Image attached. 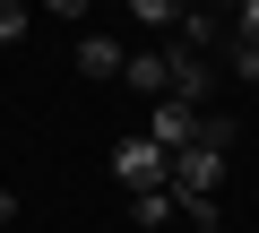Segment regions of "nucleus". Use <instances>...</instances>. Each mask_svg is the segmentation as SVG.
Wrapping results in <instances>:
<instances>
[{"instance_id": "nucleus-12", "label": "nucleus", "mask_w": 259, "mask_h": 233, "mask_svg": "<svg viewBox=\"0 0 259 233\" xmlns=\"http://www.w3.org/2000/svg\"><path fill=\"white\" fill-rule=\"evenodd\" d=\"M233 43H259V0H233Z\"/></svg>"}, {"instance_id": "nucleus-1", "label": "nucleus", "mask_w": 259, "mask_h": 233, "mask_svg": "<svg viewBox=\"0 0 259 233\" xmlns=\"http://www.w3.org/2000/svg\"><path fill=\"white\" fill-rule=\"evenodd\" d=\"M216 173H225L216 147H173V156H164V190H173V199H207Z\"/></svg>"}, {"instance_id": "nucleus-9", "label": "nucleus", "mask_w": 259, "mask_h": 233, "mask_svg": "<svg viewBox=\"0 0 259 233\" xmlns=\"http://www.w3.org/2000/svg\"><path fill=\"white\" fill-rule=\"evenodd\" d=\"M121 9H130V18H139L147 35H164V26L182 18V0H121Z\"/></svg>"}, {"instance_id": "nucleus-15", "label": "nucleus", "mask_w": 259, "mask_h": 233, "mask_svg": "<svg viewBox=\"0 0 259 233\" xmlns=\"http://www.w3.org/2000/svg\"><path fill=\"white\" fill-rule=\"evenodd\" d=\"M44 9H52V18H87L95 0H44Z\"/></svg>"}, {"instance_id": "nucleus-10", "label": "nucleus", "mask_w": 259, "mask_h": 233, "mask_svg": "<svg viewBox=\"0 0 259 233\" xmlns=\"http://www.w3.org/2000/svg\"><path fill=\"white\" fill-rule=\"evenodd\" d=\"M190 147H216V156H225V147H233V121H225V112H199V130H190Z\"/></svg>"}, {"instance_id": "nucleus-7", "label": "nucleus", "mask_w": 259, "mask_h": 233, "mask_svg": "<svg viewBox=\"0 0 259 233\" xmlns=\"http://www.w3.org/2000/svg\"><path fill=\"white\" fill-rule=\"evenodd\" d=\"M121 61H130V52H121L112 35H78V69H87V78H121Z\"/></svg>"}, {"instance_id": "nucleus-4", "label": "nucleus", "mask_w": 259, "mask_h": 233, "mask_svg": "<svg viewBox=\"0 0 259 233\" xmlns=\"http://www.w3.org/2000/svg\"><path fill=\"white\" fill-rule=\"evenodd\" d=\"M121 78H130V86L156 104V95L173 86V52H156V43H147V52H130V61H121Z\"/></svg>"}, {"instance_id": "nucleus-3", "label": "nucleus", "mask_w": 259, "mask_h": 233, "mask_svg": "<svg viewBox=\"0 0 259 233\" xmlns=\"http://www.w3.org/2000/svg\"><path fill=\"white\" fill-rule=\"evenodd\" d=\"M190 130H199V104H173V95H156V121H147V138L173 156V147H190Z\"/></svg>"}, {"instance_id": "nucleus-2", "label": "nucleus", "mask_w": 259, "mask_h": 233, "mask_svg": "<svg viewBox=\"0 0 259 233\" xmlns=\"http://www.w3.org/2000/svg\"><path fill=\"white\" fill-rule=\"evenodd\" d=\"M112 173H121L130 199H139V190H164V147H156V138H121V147H112Z\"/></svg>"}, {"instance_id": "nucleus-11", "label": "nucleus", "mask_w": 259, "mask_h": 233, "mask_svg": "<svg viewBox=\"0 0 259 233\" xmlns=\"http://www.w3.org/2000/svg\"><path fill=\"white\" fill-rule=\"evenodd\" d=\"M182 216H190L199 233H216V224H225V207H216V190H207V199H182Z\"/></svg>"}, {"instance_id": "nucleus-13", "label": "nucleus", "mask_w": 259, "mask_h": 233, "mask_svg": "<svg viewBox=\"0 0 259 233\" xmlns=\"http://www.w3.org/2000/svg\"><path fill=\"white\" fill-rule=\"evenodd\" d=\"M26 35V9H18V0H0V43H18Z\"/></svg>"}, {"instance_id": "nucleus-5", "label": "nucleus", "mask_w": 259, "mask_h": 233, "mask_svg": "<svg viewBox=\"0 0 259 233\" xmlns=\"http://www.w3.org/2000/svg\"><path fill=\"white\" fill-rule=\"evenodd\" d=\"M207 86H216V69H207L199 52H173V86H164V95H173V104H199V112H207Z\"/></svg>"}, {"instance_id": "nucleus-14", "label": "nucleus", "mask_w": 259, "mask_h": 233, "mask_svg": "<svg viewBox=\"0 0 259 233\" xmlns=\"http://www.w3.org/2000/svg\"><path fill=\"white\" fill-rule=\"evenodd\" d=\"M233 78H259V43H233Z\"/></svg>"}, {"instance_id": "nucleus-6", "label": "nucleus", "mask_w": 259, "mask_h": 233, "mask_svg": "<svg viewBox=\"0 0 259 233\" xmlns=\"http://www.w3.org/2000/svg\"><path fill=\"white\" fill-rule=\"evenodd\" d=\"M173 26H182V52H207V43L225 35V9H207V0H182V18H173Z\"/></svg>"}, {"instance_id": "nucleus-8", "label": "nucleus", "mask_w": 259, "mask_h": 233, "mask_svg": "<svg viewBox=\"0 0 259 233\" xmlns=\"http://www.w3.org/2000/svg\"><path fill=\"white\" fill-rule=\"evenodd\" d=\"M173 216H182V199H173V190H139V199H130V224H147V233H164Z\"/></svg>"}, {"instance_id": "nucleus-16", "label": "nucleus", "mask_w": 259, "mask_h": 233, "mask_svg": "<svg viewBox=\"0 0 259 233\" xmlns=\"http://www.w3.org/2000/svg\"><path fill=\"white\" fill-rule=\"evenodd\" d=\"M9 216H18V199H9V190H0V233H9Z\"/></svg>"}]
</instances>
